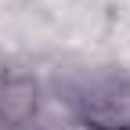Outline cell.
<instances>
[{
  "instance_id": "cell-1",
  "label": "cell",
  "mask_w": 130,
  "mask_h": 130,
  "mask_svg": "<svg viewBox=\"0 0 130 130\" xmlns=\"http://www.w3.org/2000/svg\"><path fill=\"white\" fill-rule=\"evenodd\" d=\"M87 130H130V98L119 94H98L83 105Z\"/></svg>"
},
{
  "instance_id": "cell-2",
  "label": "cell",
  "mask_w": 130,
  "mask_h": 130,
  "mask_svg": "<svg viewBox=\"0 0 130 130\" xmlns=\"http://www.w3.org/2000/svg\"><path fill=\"white\" fill-rule=\"evenodd\" d=\"M0 130H18V126H14V123H7L4 116H0Z\"/></svg>"
}]
</instances>
